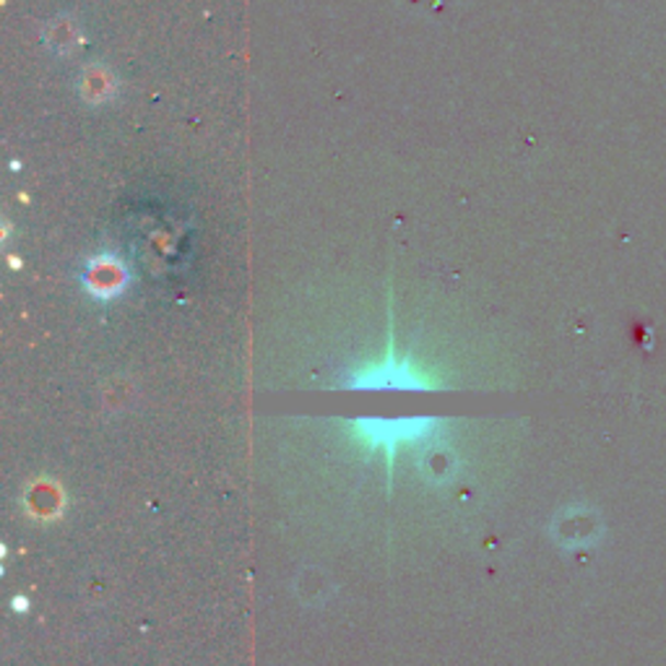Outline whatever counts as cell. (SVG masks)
Listing matches in <instances>:
<instances>
[{
  "label": "cell",
  "mask_w": 666,
  "mask_h": 666,
  "mask_svg": "<svg viewBox=\"0 0 666 666\" xmlns=\"http://www.w3.org/2000/svg\"><path fill=\"white\" fill-rule=\"evenodd\" d=\"M433 420H401V422H375L359 420L352 422V435L363 440L367 448H383L388 453V463H393V453L406 443L422 440L433 433Z\"/></svg>",
  "instance_id": "obj_1"
},
{
  "label": "cell",
  "mask_w": 666,
  "mask_h": 666,
  "mask_svg": "<svg viewBox=\"0 0 666 666\" xmlns=\"http://www.w3.org/2000/svg\"><path fill=\"white\" fill-rule=\"evenodd\" d=\"M435 380L420 372L409 359H399L393 352V344H388L386 363L352 375V386L357 388H433Z\"/></svg>",
  "instance_id": "obj_2"
},
{
  "label": "cell",
  "mask_w": 666,
  "mask_h": 666,
  "mask_svg": "<svg viewBox=\"0 0 666 666\" xmlns=\"http://www.w3.org/2000/svg\"><path fill=\"white\" fill-rule=\"evenodd\" d=\"M13 604H16V609H26V599H21V596Z\"/></svg>",
  "instance_id": "obj_3"
}]
</instances>
